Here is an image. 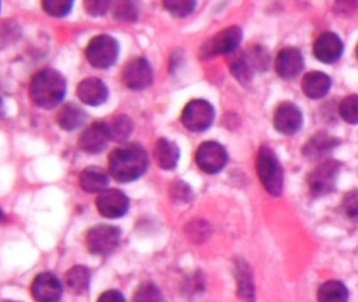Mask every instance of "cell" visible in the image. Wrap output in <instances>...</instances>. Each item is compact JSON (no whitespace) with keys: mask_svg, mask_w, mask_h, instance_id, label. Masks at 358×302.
<instances>
[{"mask_svg":"<svg viewBox=\"0 0 358 302\" xmlns=\"http://www.w3.org/2000/svg\"><path fill=\"white\" fill-rule=\"evenodd\" d=\"M147 152L141 145L124 144L109 156V171L113 179L129 183L140 179L148 168Z\"/></svg>","mask_w":358,"mask_h":302,"instance_id":"1","label":"cell"},{"mask_svg":"<svg viewBox=\"0 0 358 302\" xmlns=\"http://www.w3.org/2000/svg\"><path fill=\"white\" fill-rule=\"evenodd\" d=\"M66 81L60 71L46 69L36 74L29 86L31 101L37 107L50 109L57 107L64 98Z\"/></svg>","mask_w":358,"mask_h":302,"instance_id":"2","label":"cell"},{"mask_svg":"<svg viewBox=\"0 0 358 302\" xmlns=\"http://www.w3.org/2000/svg\"><path fill=\"white\" fill-rule=\"evenodd\" d=\"M257 172L265 190L271 195L280 196L283 192L284 173L273 149L264 145L257 156Z\"/></svg>","mask_w":358,"mask_h":302,"instance_id":"3","label":"cell"},{"mask_svg":"<svg viewBox=\"0 0 358 302\" xmlns=\"http://www.w3.org/2000/svg\"><path fill=\"white\" fill-rule=\"evenodd\" d=\"M119 42L109 35L94 37L86 48V58L96 69H106L115 64L119 57Z\"/></svg>","mask_w":358,"mask_h":302,"instance_id":"4","label":"cell"},{"mask_svg":"<svg viewBox=\"0 0 358 302\" xmlns=\"http://www.w3.org/2000/svg\"><path fill=\"white\" fill-rule=\"evenodd\" d=\"M121 242V230L115 226L98 225L92 228L86 236L90 252L99 256L111 254Z\"/></svg>","mask_w":358,"mask_h":302,"instance_id":"5","label":"cell"},{"mask_svg":"<svg viewBox=\"0 0 358 302\" xmlns=\"http://www.w3.org/2000/svg\"><path fill=\"white\" fill-rule=\"evenodd\" d=\"M341 167L342 164L336 160H328L320 164L309 175L310 193L315 198L331 193L336 189Z\"/></svg>","mask_w":358,"mask_h":302,"instance_id":"6","label":"cell"},{"mask_svg":"<svg viewBox=\"0 0 358 302\" xmlns=\"http://www.w3.org/2000/svg\"><path fill=\"white\" fill-rule=\"evenodd\" d=\"M215 118L214 107L210 102L201 99L187 103L181 115V121L191 132H204L210 128Z\"/></svg>","mask_w":358,"mask_h":302,"instance_id":"7","label":"cell"},{"mask_svg":"<svg viewBox=\"0 0 358 302\" xmlns=\"http://www.w3.org/2000/svg\"><path fill=\"white\" fill-rule=\"evenodd\" d=\"M227 152L222 145L217 142L202 143L196 152V163L203 172L216 174L227 164Z\"/></svg>","mask_w":358,"mask_h":302,"instance_id":"8","label":"cell"},{"mask_svg":"<svg viewBox=\"0 0 358 302\" xmlns=\"http://www.w3.org/2000/svg\"><path fill=\"white\" fill-rule=\"evenodd\" d=\"M153 77L150 63L142 57L132 59L124 67L123 82L130 90H145L152 84Z\"/></svg>","mask_w":358,"mask_h":302,"instance_id":"9","label":"cell"},{"mask_svg":"<svg viewBox=\"0 0 358 302\" xmlns=\"http://www.w3.org/2000/svg\"><path fill=\"white\" fill-rule=\"evenodd\" d=\"M96 208L107 219H119L127 213L129 200L121 190H104L96 200Z\"/></svg>","mask_w":358,"mask_h":302,"instance_id":"10","label":"cell"},{"mask_svg":"<svg viewBox=\"0 0 358 302\" xmlns=\"http://www.w3.org/2000/svg\"><path fill=\"white\" fill-rule=\"evenodd\" d=\"M273 125L280 134L292 136L302 128V111L294 103H282L273 116Z\"/></svg>","mask_w":358,"mask_h":302,"instance_id":"11","label":"cell"},{"mask_svg":"<svg viewBox=\"0 0 358 302\" xmlns=\"http://www.w3.org/2000/svg\"><path fill=\"white\" fill-rule=\"evenodd\" d=\"M110 141L108 124L96 122L84 130L79 139V146L87 153H100L106 149Z\"/></svg>","mask_w":358,"mask_h":302,"instance_id":"12","label":"cell"},{"mask_svg":"<svg viewBox=\"0 0 358 302\" xmlns=\"http://www.w3.org/2000/svg\"><path fill=\"white\" fill-rule=\"evenodd\" d=\"M344 52L342 39L332 32H325L319 36L313 46V54L317 60L323 63L336 62Z\"/></svg>","mask_w":358,"mask_h":302,"instance_id":"13","label":"cell"},{"mask_svg":"<svg viewBox=\"0 0 358 302\" xmlns=\"http://www.w3.org/2000/svg\"><path fill=\"white\" fill-rule=\"evenodd\" d=\"M62 293L61 282L52 273L39 274L31 284V295L38 302H59Z\"/></svg>","mask_w":358,"mask_h":302,"instance_id":"14","label":"cell"},{"mask_svg":"<svg viewBox=\"0 0 358 302\" xmlns=\"http://www.w3.org/2000/svg\"><path fill=\"white\" fill-rule=\"evenodd\" d=\"M303 69L304 58L298 48H285L278 54L275 59V71L283 79H294Z\"/></svg>","mask_w":358,"mask_h":302,"instance_id":"15","label":"cell"},{"mask_svg":"<svg viewBox=\"0 0 358 302\" xmlns=\"http://www.w3.org/2000/svg\"><path fill=\"white\" fill-rule=\"evenodd\" d=\"M77 95L84 104L99 107L108 98V88L98 78H86L78 85Z\"/></svg>","mask_w":358,"mask_h":302,"instance_id":"16","label":"cell"},{"mask_svg":"<svg viewBox=\"0 0 358 302\" xmlns=\"http://www.w3.org/2000/svg\"><path fill=\"white\" fill-rule=\"evenodd\" d=\"M240 27H231L217 34L210 42V50L213 55H227L235 52L242 40Z\"/></svg>","mask_w":358,"mask_h":302,"instance_id":"17","label":"cell"},{"mask_svg":"<svg viewBox=\"0 0 358 302\" xmlns=\"http://www.w3.org/2000/svg\"><path fill=\"white\" fill-rule=\"evenodd\" d=\"M331 88V79L322 71H310L302 80V90L310 99L324 98Z\"/></svg>","mask_w":358,"mask_h":302,"instance_id":"18","label":"cell"},{"mask_svg":"<svg viewBox=\"0 0 358 302\" xmlns=\"http://www.w3.org/2000/svg\"><path fill=\"white\" fill-rule=\"evenodd\" d=\"M87 114L75 103H67L57 114V123L62 130L73 132L85 123Z\"/></svg>","mask_w":358,"mask_h":302,"instance_id":"19","label":"cell"},{"mask_svg":"<svg viewBox=\"0 0 358 302\" xmlns=\"http://www.w3.org/2000/svg\"><path fill=\"white\" fill-rule=\"evenodd\" d=\"M340 144V139L330 136V135L326 134V132H319V134H315L307 142L303 151H304V154L307 158H320V156L329 153L332 149H336Z\"/></svg>","mask_w":358,"mask_h":302,"instance_id":"20","label":"cell"},{"mask_svg":"<svg viewBox=\"0 0 358 302\" xmlns=\"http://www.w3.org/2000/svg\"><path fill=\"white\" fill-rule=\"evenodd\" d=\"M106 172L100 167H87L80 175V185L88 193H101L108 186Z\"/></svg>","mask_w":358,"mask_h":302,"instance_id":"21","label":"cell"},{"mask_svg":"<svg viewBox=\"0 0 358 302\" xmlns=\"http://www.w3.org/2000/svg\"><path fill=\"white\" fill-rule=\"evenodd\" d=\"M155 158L162 169L173 170L178 166L179 160L178 145L167 139H161L155 144Z\"/></svg>","mask_w":358,"mask_h":302,"instance_id":"22","label":"cell"},{"mask_svg":"<svg viewBox=\"0 0 358 302\" xmlns=\"http://www.w3.org/2000/svg\"><path fill=\"white\" fill-rule=\"evenodd\" d=\"M235 276L237 280V293L240 298L245 302L255 301V287L252 272L244 261L236 263Z\"/></svg>","mask_w":358,"mask_h":302,"instance_id":"23","label":"cell"},{"mask_svg":"<svg viewBox=\"0 0 358 302\" xmlns=\"http://www.w3.org/2000/svg\"><path fill=\"white\" fill-rule=\"evenodd\" d=\"M348 289L338 280L325 282L317 292L319 302H348Z\"/></svg>","mask_w":358,"mask_h":302,"instance_id":"24","label":"cell"},{"mask_svg":"<svg viewBox=\"0 0 358 302\" xmlns=\"http://www.w3.org/2000/svg\"><path fill=\"white\" fill-rule=\"evenodd\" d=\"M65 282L71 292L75 294H84L90 288V273L87 268L77 266L71 268L65 276Z\"/></svg>","mask_w":358,"mask_h":302,"instance_id":"25","label":"cell"},{"mask_svg":"<svg viewBox=\"0 0 358 302\" xmlns=\"http://www.w3.org/2000/svg\"><path fill=\"white\" fill-rule=\"evenodd\" d=\"M134 122L128 116H117L108 125L110 140L117 143L126 142L134 132Z\"/></svg>","mask_w":358,"mask_h":302,"instance_id":"26","label":"cell"},{"mask_svg":"<svg viewBox=\"0 0 358 302\" xmlns=\"http://www.w3.org/2000/svg\"><path fill=\"white\" fill-rule=\"evenodd\" d=\"M340 115L344 121L351 125L358 124V95H350L342 101Z\"/></svg>","mask_w":358,"mask_h":302,"instance_id":"27","label":"cell"},{"mask_svg":"<svg viewBox=\"0 0 358 302\" xmlns=\"http://www.w3.org/2000/svg\"><path fill=\"white\" fill-rule=\"evenodd\" d=\"M113 14L117 20L134 21L138 19V11L134 2L117 1L113 4Z\"/></svg>","mask_w":358,"mask_h":302,"instance_id":"28","label":"cell"},{"mask_svg":"<svg viewBox=\"0 0 358 302\" xmlns=\"http://www.w3.org/2000/svg\"><path fill=\"white\" fill-rule=\"evenodd\" d=\"M164 6L169 11L170 14L178 18H185L194 12L197 4L192 0H168L164 2Z\"/></svg>","mask_w":358,"mask_h":302,"instance_id":"29","label":"cell"},{"mask_svg":"<svg viewBox=\"0 0 358 302\" xmlns=\"http://www.w3.org/2000/svg\"><path fill=\"white\" fill-rule=\"evenodd\" d=\"M231 73L241 83L250 81L252 76V69L245 55H240L231 64Z\"/></svg>","mask_w":358,"mask_h":302,"instance_id":"30","label":"cell"},{"mask_svg":"<svg viewBox=\"0 0 358 302\" xmlns=\"http://www.w3.org/2000/svg\"><path fill=\"white\" fill-rule=\"evenodd\" d=\"M73 6L71 0H44L42 2V8L48 15L59 18L69 15Z\"/></svg>","mask_w":358,"mask_h":302,"instance_id":"31","label":"cell"},{"mask_svg":"<svg viewBox=\"0 0 358 302\" xmlns=\"http://www.w3.org/2000/svg\"><path fill=\"white\" fill-rule=\"evenodd\" d=\"M342 211L349 221L358 223V189L348 192L343 198Z\"/></svg>","mask_w":358,"mask_h":302,"instance_id":"32","label":"cell"},{"mask_svg":"<svg viewBox=\"0 0 358 302\" xmlns=\"http://www.w3.org/2000/svg\"><path fill=\"white\" fill-rule=\"evenodd\" d=\"M134 302H162V294L157 286L146 282L138 287Z\"/></svg>","mask_w":358,"mask_h":302,"instance_id":"33","label":"cell"},{"mask_svg":"<svg viewBox=\"0 0 358 302\" xmlns=\"http://www.w3.org/2000/svg\"><path fill=\"white\" fill-rule=\"evenodd\" d=\"M111 2L98 1V0H88L84 2L86 12L92 16H102L106 14L107 11L110 8Z\"/></svg>","mask_w":358,"mask_h":302,"instance_id":"34","label":"cell"},{"mask_svg":"<svg viewBox=\"0 0 358 302\" xmlns=\"http://www.w3.org/2000/svg\"><path fill=\"white\" fill-rule=\"evenodd\" d=\"M98 302H126L123 295L117 291H108L103 293Z\"/></svg>","mask_w":358,"mask_h":302,"instance_id":"35","label":"cell"},{"mask_svg":"<svg viewBox=\"0 0 358 302\" xmlns=\"http://www.w3.org/2000/svg\"><path fill=\"white\" fill-rule=\"evenodd\" d=\"M4 116V104L2 102L1 98H0V119L3 118Z\"/></svg>","mask_w":358,"mask_h":302,"instance_id":"36","label":"cell"},{"mask_svg":"<svg viewBox=\"0 0 358 302\" xmlns=\"http://www.w3.org/2000/svg\"><path fill=\"white\" fill-rule=\"evenodd\" d=\"M2 219H3V213H2V211L0 210V221H2Z\"/></svg>","mask_w":358,"mask_h":302,"instance_id":"37","label":"cell"},{"mask_svg":"<svg viewBox=\"0 0 358 302\" xmlns=\"http://www.w3.org/2000/svg\"><path fill=\"white\" fill-rule=\"evenodd\" d=\"M357 59H358V44H357Z\"/></svg>","mask_w":358,"mask_h":302,"instance_id":"38","label":"cell"},{"mask_svg":"<svg viewBox=\"0 0 358 302\" xmlns=\"http://www.w3.org/2000/svg\"><path fill=\"white\" fill-rule=\"evenodd\" d=\"M0 6H1V4H0Z\"/></svg>","mask_w":358,"mask_h":302,"instance_id":"39","label":"cell"}]
</instances>
